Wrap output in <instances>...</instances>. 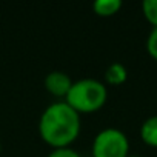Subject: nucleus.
Masks as SVG:
<instances>
[{
  "mask_svg": "<svg viewBox=\"0 0 157 157\" xmlns=\"http://www.w3.org/2000/svg\"><path fill=\"white\" fill-rule=\"evenodd\" d=\"M108 99L106 86L96 78H80L72 82L65 102L78 114H91L99 111Z\"/></svg>",
  "mask_w": 157,
  "mask_h": 157,
  "instance_id": "2",
  "label": "nucleus"
},
{
  "mask_svg": "<svg viewBox=\"0 0 157 157\" xmlns=\"http://www.w3.org/2000/svg\"><path fill=\"white\" fill-rule=\"evenodd\" d=\"M0 152H2V143H0Z\"/></svg>",
  "mask_w": 157,
  "mask_h": 157,
  "instance_id": "11",
  "label": "nucleus"
},
{
  "mask_svg": "<svg viewBox=\"0 0 157 157\" xmlns=\"http://www.w3.org/2000/svg\"><path fill=\"white\" fill-rule=\"evenodd\" d=\"M128 78V71L126 68L116 62V63H111L106 71H105V80L108 85H113V86H119V85H123Z\"/></svg>",
  "mask_w": 157,
  "mask_h": 157,
  "instance_id": "6",
  "label": "nucleus"
},
{
  "mask_svg": "<svg viewBox=\"0 0 157 157\" xmlns=\"http://www.w3.org/2000/svg\"><path fill=\"white\" fill-rule=\"evenodd\" d=\"M71 86V77L63 71H51L45 77V90L54 97H66Z\"/></svg>",
  "mask_w": 157,
  "mask_h": 157,
  "instance_id": "4",
  "label": "nucleus"
},
{
  "mask_svg": "<svg viewBox=\"0 0 157 157\" xmlns=\"http://www.w3.org/2000/svg\"><path fill=\"white\" fill-rule=\"evenodd\" d=\"M140 137L145 145L157 148V114L148 117L140 126Z\"/></svg>",
  "mask_w": 157,
  "mask_h": 157,
  "instance_id": "5",
  "label": "nucleus"
},
{
  "mask_svg": "<svg viewBox=\"0 0 157 157\" xmlns=\"http://www.w3.org/2000/svg\"><path fill=\"white\" fill-rule=\"evenodd\" d=\"M142 13L152 28H157V0H145L142 3Z\"/></svg>",
  "mask_w": 157,
  "mask_h": 157,
  "instance_id": "8",
  "label": "nucleus"
},
{
  "mask_svg": "<svg viewBox=\"0 0 157 157\" xmlns=\"http://www.w3.org/2000/svg\"><path fill=\"white\" fill-rule=\"evenodd\" d=\"M39 132L43 142L52 146V149L66 148L80 134V114L66 102H54L42 113Z\"/></svg>",
  "mask_w": 157,
  "mask_h": 157,
  "instance_id": "1",
  "label": "nucleus"
},
{
  "mask_svg": "<svg viewBox=\"0 0 157 157\" xmlns=\"http://www.w3.org/2000/svg\"><path fill=\"white\" fill-rule=\"evenodd\" d=\"M129 140L117 128H105L93 140V157H128Z\"/></svg>",
  "mask_w": 157,
  "mask_h": 157,
  "instance_id": "3",
  "label": "nucleus"
},
{
  "mask_svg": "<svg viewBox=\"0 0 157 157\" xmlns=\"http://www.w3.org/2000/svg\"><path fill=\"white\" fill-rule=\"evenodd\" d=\"M48 157H82V155L78 154L75 149L66 146V148H56V149H52L48 154Z\"/></svg>",
  "mask_w": 157,
  "mask_h": 157,
  "instance_id": "10",
  "label": "nucleus"
},
{
  "mask_svg": "<svg viewBox=\"0 0 157 157\" xmlns=\"http://www.w3.org/2000/svg\"><path fill=\"white\" fill-rule=\"evenodd\" d=\"M146 51L157 62V28H152L146 39Z\"/></svg>",
  "mask_w": 157,
  "mask_h": 157,
  "instance_id": "9",
  "label": "nucleus"
},
{
  "mask_svg": "<svg viewBox=\"0 0 157 157\" xmlns=\"http://www.w3.org/2000/svg\"><path fill=\"white\" fill-rule=\"evenodd\" d=\"M128 157H139V155H128Z\"/></svg>",
  "mask_w": 157,
  "mask_h": 157,
  "instance_id": "12",
  "label": "nucleus"
},
{
  "mask_svg": "<svg viewBox=\"0 0 157 157\" xmlns=\"http://www.w3.org/2000/svg\"><path fill=\"white\" fill-rule=\"evenodd\" d=\"M123 3L120 0H96L93 3V10L100 17H111L120 11Z\"/></svg>",
  "mask_w": 157,
  "mask_h": 157,
  "instance_id": "7",
  "label": "nucleus"
}]
</instances>
